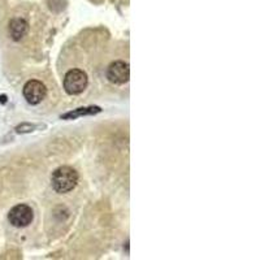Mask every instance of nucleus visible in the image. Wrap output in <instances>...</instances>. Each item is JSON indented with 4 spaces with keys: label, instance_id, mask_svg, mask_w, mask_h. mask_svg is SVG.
Returning a JSON list of instances; mask_svg holds the SVG:
<instances>
[{
    "label": "nucleus",
    "instance_id": "1",
    "mask_svg": "<svg viewBox=\"0 0 260 260\" xmlns=\"http://www.w3.org/2000/svg\"><path fill=\"white\" fill-rule=\"evenodd\" d=\"M51 182H52V187L56 190L60 194L64 192H69L76 187L78 182V173L76 169L72 167L64 166L57 168L56 171L52 173L51 177Z\"/></svg>",
    "mask_w": 260,
    "mask_h": 260
},
{
    "label": "nucleus",
    "instance_id": "2",
    "mask_svg": "<svg viewBox=\"0 0 260 260\" xmlns=\"http://www.w3.org/2000/svg\"><path fill=\"white\" fill-rule=\"evenodd\" d=\"M87 86V76L80 69H72L64 77V89L69 95L81 94Z\"/></svg>",
    "mask_w": 260,
    "mask_h": 260
},
{
    "label": "nucleus",
    "instance_id": "3",
    "mask_svg": "<svg viewBox=\"0 0 260 260\" xmlns=\"http://www.w3.org/2000/svg\"><path fill=\"white\" fill-rule=\"evenodd\" d=\"M34 213L32 210L26 204H18L9 211L8 220L16 228H25L31 224Z\"/></svg>",
    "mask_w": 260,
    "mask_h": 260
},
{
    "label": "nucleus",
    "instance_id": "4",
    "mask_svg": "<svg viewBox=\"0 0 260 260\" xmlns=\"http://www.w3.org/2000/svg\"><path fill=\"white\" fill-rule=\"evenodd\" d=\"M47 95V89L41 81L31 80L24 86V96L30 104H39Z\"/></svg>",
    "mask_w": 260,
    "mask_h": 260
},
{
    "label": "nucleus",
    "instance_id": "5",
    "mask_svg": "<svg viewBox=\"0 0 260 260\" xmlns=\"http://www.w3.org/2000/svg\"><path fill=\"white\" fill-rule=\"evenodd\" d=\"M107 77L111 82L122 85L127 82L130 77V69L129 64L125 61H115L110 65L108 72H107Z\"/></svg>",
    "mask_w": 260,
    "mask_h": 260
},
{
    "label": "nucleus",
    "instance_id": "6",
    "mask_svg": "<svg viewBox=\"0 0 260 260\" xmlns=\"http://www.w3.org/2000/svg\"><path fill=\"white\" fill-rule=\"evenodd\" d=\"M27 30H29V25L22 18H15L9 24V34H11L13 41H20L21 38H24L26 36Z\"/></svg>",
    "mask_w": 260,
    "mask_h": 260
},
{
    "label": "nucleus",
    "instance_id": "7",
    "mask_svg": "<svg viewBox=\"0 0 260 260\" xmlns=\"http://www.w3.org/2000/svg\"><path fill=\"white\" fill-rule=\"evenodd\" d=\"M94 112H99V108H80V111H77V112L68 113V115H65L64 117H76V116L78 115H86V113H94Z\"/></svg>",
    "mask_w": 260,
    "mask_h": 260
}]
</instances>
